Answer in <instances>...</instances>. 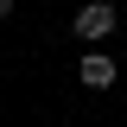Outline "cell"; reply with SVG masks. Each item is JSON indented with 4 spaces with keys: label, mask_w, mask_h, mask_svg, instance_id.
<instances>
[{
    "label": "cell",
    "mask_w": 127,
    "mask_h": 127,
    "mask_svg": "<svg viewBox=\"0 0 127 127\" xmlns=\"http://www.w3.org/2000/svg\"><path fill=\"white\" fill-rule=\"evenodd\" d=\"M114 26H121V13H114L108 0H89V6L76 13V38H83V45H95V38H108Z\"/></svg>",
    "instance_id": "1"
},
{
    "label": "cell",
    "mask_w": 127,
    "mask_h": 127,
    "mask_svg": "<svg viewBox=\"0 0 127 127\" xmlns=\"http://www.w3.org/2000/svg\"><path fill=\"white\" fill-rule=\"evenodd\" d=\"M76 76L89 83V89H108V83H114V57H108V51H83Z\"/></svg>",
    "instance_id": "2"
}]
</instances>
